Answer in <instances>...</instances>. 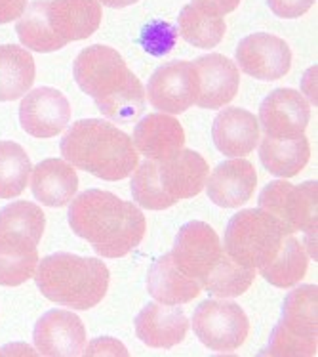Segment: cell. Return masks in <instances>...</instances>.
I'll list each match as a JSON object with an SVG mask.
<instances>
[{
	"mask_svg": "<svg viewBox=\"0 0 318 357\" xmlns=\"http://www.w3.org/2000/svg\"><path fill=\"white\" fill-rule=\"evenodd\" d=\"M69 226L103 258H122L132 252L147 229L138 204L102 190H88L72 199Z\"/></svg>",
	"mask_w": 318,
	"mask_h": 357,
	"instance_id": "obj_1",
	"label": "cell"
},
{
	"mask_svg": "<svg viewBox=\"0 0 318 357\" xmlns=\"http://www.w3.org/2000/svg\"><path fill=\"white\" fill-rule=\"evenodd\" d=\"M72 75L80 90L94 98L97 109L111 121L128 124L145 113V88L124 58L111 46H88L80 52Z\"/></svg>",
	"mask_w": 318,
	"mask_h": 357,
	"instance_id": "obj_2",
	"label": "cell"
},
{
	"mask_svg": "<svg viewBox=\"0 0 318 357\" xmlns=\"http://www.w3.org/2000/svg\"><path fill=\"white\" fill-rule=\"evenodd\" d=\"M59 149L72 167L107 182L128 178L139 162L130 136L102 119H82L72 124Z\"/></svg>",
	"mask_w": 318,
	"mask_h": 357,
	"instance_id": "obj_3",
	"label": "cell"
},
{
	"mask_svg": "<svg viewBox=\"0 0 318 357\" xmlns=\"http://www.w3.org/2000/svg\"><path fill=\"white\" fill-rule=\"evenodd\" d=\"M208 180V162L193 149L166 160L147 159L132 176V197L147 211H164L177 201L196 197Z\"/></svg>",
	"mask_w": 318,
	"mask_h": 357,
	"instance_id": "obj_4",
	"label": "cell"
},
{
	"mask_svg": "<svg viewBox=\"0 0 318 357\" xmlns=\"http://www.w3.org/2000/svg\"><path fill=\"white\" fill-rule=\"evenodd\" d=\"M35 281L42 296L59 306L90 310L107 294L109 270L97 258L56 252L38 260Z\"/></svg>",
	"mask_w": 318,
	"mask_h": 357,
	"instance_id": "obj_5",
	"label": "cell"
},
{
	"mask_svg": "<svg viewBox=\"0 0 318 357\" xmlns=\"http://www.w3.org/2000/svg\"><path fill=\"white\" fill-rule=\"evenodd\" d=\"M46 216L29 201H15L0 208V284L17 287L35 275L38 243Z\"/></svg>",
	"mask_w": 318,
	"mask_h": 357,
	"instance_id": "obj_6",
	"label": "cell"
},
{
	"mask_svg": "<svg viewBox=\"0 0 318 357\" xmlns=\"http://www.w3.org/2000/svg\"><path fill=\"white\" fill-rule=\"evenodd\" d=\"M286 231L271 214L246 208L234 214L223 237V250L244 268H263L280 250Z\"/></svg>",
	"mask_w": 318,
	"mask_h": 357,
	"instance_id": "obj_7",
	"label": "cell"
},
{
	"mask_svg": "<svg viewBox=\"0 0 318 357\" xmlns=\"http://www.w3.org/2000/svg\"><path fill=\"white\" fill-rule=\"evenodd\" d=\"M318 182H305L301 185L276 180L261 191L260 208L271 214L288 235L303 231L305 235L317 234Z\"/></svg>",
	"mask_w": 318,
	"mask_h": 357,
	"instance_id": "obj_8",
	"label": "cell"
},
{
	"mask_svg": "<svg viewBox=\"0 0 318 357\" xmlns=\"http://www.w3.org/2000/svg\"><path fill=\"white\" fill-rule=\"evenodd\" d=\"M193 331L208 350L225 354L239 350L244 344L250 333V321L234 302L204 300L193 314Z\"/></svg>",
	"mask_w": 318,
	"mask_h": 357,
	"instance_id": "obj_9",
	"label": "cell"
},
{
	"mask_svg": "<svg viewBox=\"0 0 318 357\" xmlns=\"http://www.w3.org/2000/svg\"><path fill=\"white\" fill-rule=\"evenodd\" d=\"M145 96L154 109L180 115L193 107L198 98V75L191 61H170L160 66L147 82Z\"/></svg>",
	"mask_w": 318,
	"mask_h": 357,
	"instance_id": "obj_10",
	"label": "cell"
},
{
	"mask_svg": "<svg viewBox=\"0 0 318 357\" xmlns=\"http://www.w3.org/2000/svg\"><path fill=\"white\" fill-rule=\"evenodd\" d=\"M225 255L214 227L206 222H187L175 235L172 258L183 273L196 279L200 287L212 268Z\"/></svg>",
	"mask_w": 318,
	"mask_h": 357,
	"instance_id": "obj_11",
	"label": "cell"
},
{
	"mask_svg": "<svg viewBox=\"0 0 318 357\" xmlns=\"http://www.w3.org/2000/svg\"><path fill=\"white\" fill-rule=\"evenodd\" d=\"M19 123L33 138H54L71 123V103L56 88L31 90L19 105Z\"/></svg>",
	"mask_w": 318,
	"mask_h": 357,
	"instance_id": "obj_12",
	"label": "cell"
},
{
	"mask_svg": "<svg viewBox=\"0 0 318 357\" xmlns=\"http://www.w3.org/2000/svg\"><path fill=\"white\" fill-rule=\"evenodd\" d=\"M33 340L40 356L77 357L86 348V327L72 312L50 310L36 321Z\"/></svg>",
	"mask_w": 318,
	"mask_h": 357,
	"instance_id": "obj_13",
	"label": "cell"
},
{
	"mask_svg": "<svg viewBox=\"0 0 318 357\" xmlns=\"http://www.w3.org/2000/svg\"><path fill=\"white\" fill-rule=\"evenodd\" d=\"M237 61L240 69L253 79L276 80L289 71L292 50L280 37L253 33L237 46Z\"/></svg>",
	"mask_w": 318,
	"mask_h": 357,
	"instance_id": "obj_14",
	"label": "cell"
},
{
	"mask_svg": "<svg viewBox=\"0 0 318 357\" xmlns=\"http://www.w3.org/2000/svg\"><path fill=\"white\" fill-rule=\"evenodd\" d=\"M309 119L311 107L303 96L292 88H278L263 100L257 123L269 138L292 139L303 136Z\"/></svg>",
	"mask_w": 318,
	"mask_h": 357,
	"instance_id": "obj_15",
	"label": "cell"
},
{
	"mask_svg": "<svg viewBox=\"0 0 318 357\" xmlns=\"http://www.w3.org/2000/svg\"><path fill=\"white\" fill-rule=\"evenodd\" d=\"M195 69L198 75V107L219 109L234 100L240 86L239 67L234 61L221 54H208L195 59Z\"/></svg>",
	"mask_w": 318,
	"mask_h": 357,
	"instance_id": "obj_16",
	"label": "cell"
},
{
	"mask_svg": "<svg viewBox=\"0 0 318 357\" xmlns=\"http://www.w3.org/2000/svg\"><path fill=\"white\" fill-rule=\"evenodd\" d=\"M257 185V174L250 160L234 159L217 165L206 180V191L212 203L221 208H237L252 199Z\"/></svg>",
	"mask_w": 318,
	"mask_h": 357,
	"instance_id": "obj_17",
	"label": "cell"
},
{
	"mask_svg": "<svg viewBox=\"0 0 318 357\" xmlns=\"http://www.w3.org/2000/svg\"><path fill=\"white\" fill-rule=\"evenodd\" d=\"M46 15L56 37L69 44L92 37L103 14L100 0H48Z\"/></svg>",
	"mask_w": 318,
	"mask_h": 357,
	"instance_id": "obj_18",
	"label": "cell"
},
{
	"mask_svg": "<svg viewBox=\"0 0 318 357\" xmlns=\"http://www.w3.org/2000/svg\"><path fill=\"white\" fill-rule=\"evenodd\" d=\"M189 331V319L180 306L147 304L136 317V335L149 348L170 350L180 342Z\"/></svg>",
	"mask_w": 318,
	"mask_h": 357,
	"instance_id": "obj_19",
	"label": "cell"
},
{
	"mask_svg": "<svg viewBox=\"0 0 318 357\" xmlns=\"http://www.w3.org/2000/svg\"><path fill=\"white\" fill-rule=\"evenodd\" d=\"M132 144L138 153L145 155V159L166 160L183 149L185 132L177 119L164 113H152L136 124Z\"/></svg>",
	"mask_w": 318,
	"mask_h": 357,
	"instance_id": "obj_20",
	"label": "cell"
},
{
	"mask_svg": "<svg viewBox=\"0 0 318 357\" xmlns=\"http://www.w3.org/2000/svg\"><path fill=\"white\" fill-rule=\"evenodd\" d=\"M212 138L225 157H246L260 144V123L250 111L225 107L214 121Z\"/></svg>",
	"mask_w": 318,
	"mask_h": 357,
	"instance_id": "obj_21",
	"label": "cell"
},
{
	"mask_svg": "<svg viewBox=\"0 0 318 357\" xmlns=\"http://www.w3.org/2000/svg\"><path fill=\"white\" fill-rule=\"evenodd\" d=\"M147 291L160 304L183 306L196 298L202 292V287L196 279L183 273L174 262L172 252H168L151 266L147 275Z\"/></svg>",
	"mask_w": 318,
	"mask_h": 357,
	"instance_id": "obj_22",
	"label": "cell"
},
{
	"mask_svg": "<svg viewBox=\"0 0 318 357\" xmlns=\"http://www.w3.org/2000/svg\"><path fill=\"white\" fill-rule=\"evenodd\" d=\"M31 190L38 201L51 208L71 203L79 190V176L71 162L61 159H46L33 168Z\"/></svg>",
	"mask_w": 318,
	"mask_h": 357,
	"instance_id": "obj_23",
	"label": "cell"
},
{
	"mask_svg": "<svg viewBox=\"0 0 318 357\" xmlns=\"http://www.w3.org/2000/svg\"><path fill=\"white\" fill-rule=\"evenodd\" d=\"M311 157V146L309 139L303 136H297L292 139H261L260 160L269 174L278 178H292L297 176L309 162Z\"/></svg>",
	"mask_w": 318,
	"mask_h": 357,
	"instance_id": "obj_24",
	"label": "cell"
},
{
	"mask_svg": "<svg viewBox=\"0 0 318 357\" xmlns=\"http://www.w3.org/2000/svg\"><path fill=\"white\" fill-rule=\"evenodd\" d=\"M35 82V59L22 46H0V102L19 100Z\"/></svg>",
	"mask_w": 318,
	"mask_h": 357,
	"instance_id": "obj_25",
	"label": "cell"
},
{
	"mask_svg": "<svg viewBox=\"0 0 318 357\" xmlns=\"http://www.w3.org/2000/svg\"><path fill=\"white\" fill-rule=\"evenodd\" d=\"M307 266H309V255L303 243L294 235H286L275 258L260 270L263 279L273 287L292 289L305 278Z\"/></svg>",
	"mask_w": 318,
	"mask_h": 357,
	"instance_id": "obj_26",
	"label": "cell"
},
{
	"mask_svg": "<svg viewBox=\"0 0 318 357\" xmlns=\"http://www.w3.org/2000/svg\"><path fill=\"white\" fill-rule=\"evenodd\" d=\"M318 289L317 284H301L288 292L283 304L280 325L289 333L303 338H317L318 317H317Z\"/></svg>",
	"mask_w": 318,
	"mask_h": 357,
	"instance_id": "obj_27",
	"label": "cell"
},
{
	"mask_svg": "<svg viewBox=\"0 0 318 357\" xmlns=\"http://www.w3.org/2000/svg\"><path fill=\"white\" fill-rule=\"evenodd\" d=\"M46 4L48 0H36L29 4L19 15L17 25H15V33L23 46L29 50L42 52V54L61 50L65 46L51 31L48 15H46Z\"/></svg>",
	"mask_w": 318,
	"mask_h": 357,
	"instance_id": "obj_28",
	"label": "cell"
},
{
	"mask_svg": "<svg viewBox=\"0 0 318 357\" xmlns=\"http://www.w3.org/2000/svg\"><path fill=\"white\" fill-rule=\"evenodd\" d=\"M177 29H180L177 33L189 44L208 50V48H214L223 40L227 25H225V20L221 15L208 14L200 8L189 4L181 10Z\"/></svg>",
	"mask_w": 318,
	"mask_h": 357,
	"instance_id": "obj_29",
	"label": "cell"
},
{
	"mask_svg": "<svg viewBox=\"0 0 318 357\" xmlns=\"http://www.w3.org/2000/svg\"><path fill=\"white\" fill-rule=\"evenodd\" d=\"M253 278L255 273L252 268L240 266L225 252L202 281V289L217 298H237L250 289Z\"/></svg>",
	"mask_w": 318,
	"mask_h": 357,
	"instance_id": "obj_30",
	"label": "cell"
},
{
	"mask_svg": "<svg viewBox=\"0 0 318 357\" xmlns=\"http://www.w3.org/2000/svg\"><path fill=\"white\" fill-rule=\"evenodd\" d=\"M31 159L19 144L0 142V199L19 197L27 188Z\"/></svg>",
	"mask_w": 318,
	"mask_h": 357,
	"instance_id": "obj_31",
	"label": "cell"
},
{
	"mask_svg": "<svg viewBox=\"0 0 318 357\" xmlns=\"http://www.w3.org/2000/svg\"><path fill=\"white\" fill-rule=\"evenodd\" d=\"M263 356L273 357H309L317 356V338H303L288 328H284L280 323L273 328L271 338Z\"/></svg>",
	"mask_w": 318,
	"mask_h": 357,
	"instance_id": "obj_32",
	"label": "cell"
},
{
	"mask_svg": "<svg viewBox=\"0 0 318 357\" xmlns=\"http://www.w3.org/2000/svg\"><path fill=\"white\" fill-rule=\"evenodd\" d=\"M138 43L147 54L154 58H162L174 50L177 43V27L162 20H151L141 29Z\"/></svg>",
	"mask_w": 318,
	"mask_h": 357,
	"instance_id": "obj_33",
	"label": "cell"
},
{
	"mask_svg": "<svg viewBox=\"0 0 318 357\" xmlns=\"http://www.w3.org/2000/svg\"><path fill=\"white\" fill-rule=\"evenodd\" d=\"M271 12L284 20H296L315 4V0H267Z\"/></svg>",
	"mask_w": 318,
	"mask_h": 357,
	"instance_id": "obj_34",
	"label": "cell"
},
{
	"mask_svg": "<svg viewBox=\"0 0 318 357\" xmlns=\"http://www.w3.org/2000/svg\"><path fill=\"white\" fill-rule=\"evenodd\" d=\"M82 356H128V350L124 348V344H120L111 336H102L94 342L90 344L88 348H84Z\"/></svg>",
	"mask_w": 318,
	"mask_h": 357,
	"instance_id": "obj_35",
	"label": "cell"
},
{
	"mask_svg": "<svg viewBox=\"0 0 318 357\" xmlns=\"http://www.w3.org/2000/svg\"><path fill=\"white\" fill-rule=\"evenodd\" d=\"M240 4V0H193V6L200 8L204 12L214 15L231 14L232 10H237Z\"/></svg>",
	"mask_w": 318,
	"mask_h": 357,
	"instance_id": "obj_36",
	"label": "cell"
},
{
	"mask_svg": "<svg viewBox=\"0 0 318 357\" xmlns=\"http://www.w3.org/2000/svg\"><path fill=\"white\" fill-rule=\"evenodd\" d=\"M27 0H0V25L17 20L25 12Z\"/></svg>",
	"mask_w": 318,
	"mask_h": 357,
	"instance_id": "obj_37",
	"label": "cell"
},
{
	"mask_svg": "<svg viewBox=\"0 0 318 357\" xmlns=\"http://www.w3.org/2000/svg\"><path fill=\"white\" fill-rule=\"evenodd\" d=\"M138 0H100V4L109 8H126L132 6V4H136Z\"/></svg>",
	"mask_w": 318,
	"mask_h": 357,
	"instance_id": "obj_38",
	"label": "cell"
}]
</instances>
